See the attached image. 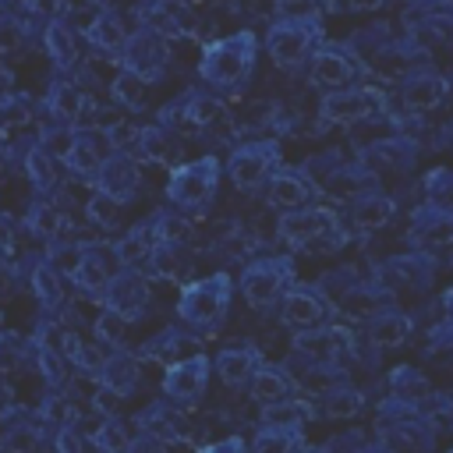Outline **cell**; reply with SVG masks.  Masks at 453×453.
Wrapping results in <instances>:
<instances>
[{"mask_svg":"<svg viewBox=\"0 0 453 453\" xmlns=\"http://www.w3.org/2000/svg\"><path fill=\"white\" fill-rule=\"evenodd\" d=\"M255 50H258V39L255 32L241 28L226 39H216L202 64H198V74L209 81V85H241L248 74H251V64H255Z\"/></svg>","mask_w":453,"mask_h":453,"instance_id":"1","label":"cell"},{"mask_svg":"<svg viewBox=\"0 0 453 453\" xmlns=\"http://www.w3.org/2000/svg\"><path fill=\"white\" fill-rule=\"evenodd\" d=\"M230 308V276L226 273H216L209 280H195V283H184L180 290V319L191 322V326H216Z\"/></svg>","mask_w":453,"mask_h":453,"instance_id":"2","label":"cell"},{"mask_svg":"<svg viewBox=\"0 0 453 453\" xmlns=\"http://www.w3.org/2000/svg\"><path fill=\"white\" fill-rule=\"evenodd\" d=\"M216 180H219V159L216 156H202L195 163H184L170 173L166 180V198L180 209H198L216 195Z\"/></svg>","mask_w":453,"mask_h":453,"instance_id":"3","label":"cell"},{"mask_svg":"<svg viewBox=\"0 0 453 453\" xmlns=\"http://www.w3.org/2000/svg\"><path fill=\"white\" fill-rule=\"evenodd\" d=\"M319 39H322V28H319V21L308 14V18H283L280 25H273L265 46H269V57H273L280 67H297V64L308 57L311 42H319Z\"/></svg>","mask_w":453,"mask_h":453,"instance_id":"4","label":"cell"},{"mask_svg":"<svg viewBox=\"0 0 453 453\" xmlns=\"http://www.w3.org/2000/svg\"><path fill=\"white\" fill-rule=\"evenodd\" d=\"M322 117L326 120H340V124H350V120H365V117H375V113H386V99L379 88H336L322 99Z\"/></svg>","mask_w":453,"mask_h":453,"instance_id":"5","label":"cell"},{"mask_svg":"<svg viewBox=\"0 0 453 453\" xmlns=\"http://www.w3.org/2000/svg\"><path fill=\"white\" fill-rule=\"evenodd\" d=\"M205 379H209V361L202 354H195V357H184V361L166 365L163 389H166V396L173 403H195L205 393Z\"/></svg>","mask_w":453,"mask_h":453,"instance_id":"6","label":"cell"},{"mask_svg":"<svg viewBox=\"0 0 453 453\" xmlns=\"http://www.w3.org/2000/svg\"><path fill=\"white\" fill-rule=\"evenodd\" d=\"M276 163V145L273 142H248L230 156V180L241 191H255L265 177V170Z\"/></svg>","mask_w":453,"mask_h":453,"instance_id":"7","label":"cell"},{"mask_svg":"<svg viewBox=\"0 0 453 453\" xmlns=\"http://www.w3.org/2000/svg\"><path fill=\"white\" fill-rule=\"evenodd\" d=\"M336 230V212L329 209H304V212H287L280 219V237L294 248H304V244H315L319 237L333 234Z\"/></svg>","mask_w":453,"mask_h":453,"instance_id":"8","label":"cell"},{"mask_svg":"<svg viewBox=\"0 0 453 453\" xmlns=\"http://www.w3.org/2000/svg\"><path fill=\"white\" fill-rule=\"evenodd\" d=\"M283 273H287V265H283L280 258H258V262L248 265L244 276H241L244 297H248L255 308L273 304V301L280 297V290H283Z\"/></svg>","mask_w":453,"mask_h":453,"instance_id":"9","label":"cell"},{"mask_svg":"<svg viewBox=\"0 0 453 453\" xmlns=\"http://www.w3.org/2000/svg\"><path fill=\"white\" fill-rule=\"evenodd\" d=\"M145 304H149V283H145V276H138V273H131V265H124V273L106 283V308L120 311L131 322V319L142 315Z\"/></svg>","mask_w":453,"mask_h":453,"instance_id":"10","label":"cell"},{"mask_svg":"<svg viewBox=\"0 0 453 453\" xmlns=\"http://www.w3.org/2000/svg\"><path fill=\"white\" fill-rule=\"evenodd\" d=\"M354 74H357V64H354V57H350L347 46H336V42L319 46V53L311 60V81L315 85L340 88V85L354 81Z\"/></svg>","mask_w":453,"mask_h":453,"instance_id":"11","label":"cell"},{"mask_svg":"<svg viewBox=\"0 0 453 453\" xmlns=\"http://www.w3.org/2000/svg\"><path fill=\"white\" fill-rule=\"evenodd\" d=\"M96 184L99 191L113 195L117 202H131L134 191H138V170H134V159L127 152H113L110 159H103V166L96 170Z\"/></svg>","mask_w":453,"mask_h":453,"instance_id":"12","label":"cell"},{"mask_svg":"<svg viewBox=\"0 0 453 453\" xmlns=\"http://www.w3.org/2000/svg\"><path fill=\"white\" fill-rule=\"evenodd\" d=\"M308 418H315V407H311L308 400H294V396H283V400H269V403L262 407V425H269V428L301 432Z\"/></svg>","mask_w":453,"mask_h":453,"instance_id":"13","label":"cell"},{"mask_svg":"<svg viewBox=\"0 0 453 453\" xmlns=\"http://www.w3.org/2000/svg\"><path fill=\"white\" fill-rule=\"evenodd\" d=\"M283 319L301 329H319L326 322V304L311 290H290L283 297Z\"/></svg>","mask_w":453,"mask_h":453,"instance_id":"14","label":"cell"},{"mask_svg":"<svg viewBox=\"0 0 453 453\" xmlns=\"http://www.w3.org/2000/svg\"><path fill=\"white\" fill-rule=\"evenodd\" d=\"M446 78H439V74H414L407 85H403V106L407 110H418V113H425V110H435L442 99H446Z\"/></svg>","mask_w":453,"mask_h":453,"instance_id":"15","label":"cell"},{"mask_svg":"<svg viewBox=\"0 0 453 453\" xmlns=\"http://www.w3.org/2000/svg\"><path fill=\"white\" fill-rule=\"evenodd\" d=\"M142 432L152 435L156 442H180L184 439V418L177 411H170V403H152L142 418H138Z\"/></svg>","mask_w":453,"mask_h":453,"instance_id":"16","label":"cell"},{"mask_svg":"<svg viewBox=\"0 0 453 453\" xmlns=\"http://www.w3.org/2000/svg\"><path fill=\"white\" fill-rule=\"evenodd\" d=\"M269 198H273V205H280V209H301V205L311 198V188H308V180H304L301 173H294V170H276L273 180H269Z\"/></svg>","mask_w":453,"mask_h":453,"instance_id":"17","label":"cell"},{"mask_svg":"<svg viewBox=\"0 0 453 453\" xmlns=\"http://www.w3.org/2000/svg\"><path fill=\"white\" fill-rule=\"evenodd\" d=\"M396 212V202L389 195H357L354 209H350V219L357 230H379L393 219Z\"/></svg>","mask_w":453,"mask_h":453,"instance_id":"18","label":"cell"},{"mask_svg":"<svg viewBox=\"0 0 453 453\" xmlns=\"http://www.w3.org/2000/svg\"><path fill=\"white\" fill-rule=\"evenodd\" d=\"M138 365H134V357L131 354H124V350H117L113 357H106V365H103V372H99V382L103 386H110L120 400L124 396H131L134 393V386H138Z\"/></svg>","mask_w":453,"mask_h":453,"instance_id":"19","label":"cell"},{"mask_svg":"<svg viewBox=\"0 0 453 453\" xmlns=\"http://www.w3.org/2000/svg\"><path fill=\"white\" fill-rule=\"evenodd\" d=\"M46 103H50V110H53L60 120H71V124L81 117V110H88V106H92V99H88L74 81H64V78L50 85Z\"/></svg>","mask_w":453,"mask_h":453,"instance_id":"20","label":"cell"},{"mask_svg":"<svg viewBox=\"0 0 453 453\" xmlns=\"http://www.w3.org/2000/svg\"><path fill=\"white\" fill-rule=\"evenodd\" d=\"M216 368H219L226 386H241L258 368V354H255V347H226V350H219Z\"/></svg>","mask_w":453,"mask_h":453,"instance_id":"21","label":"cell"},{"mask_svg":"<svg viewBox=\"0 0 453 453\" xmlns=\"http://www.w3.org/2000/svg\"><path fill=\"white\" fill-rule=\"evenodd\" d=\"M407 333H411V319L403 311H379L368 322V340L375 347H396L407 340Z\"/></svg>","mask_w":453,"mask_h":453,"instance_id":"22","label":"cell"},{"mask_svg":"<svg viewBox=\"0 0 453 453\" xmlns=\"http://www.w3.org/2000/svg\"><path fill=\"white\" fill-rule=\"evenodd\" d=\"M85 35H88V42L92 46H99V50H106V53H113V50H124L127 46V28H124V21L113 14V11H103L88 28H85Z\"/></svg>","mask_w":453,"mask_h":453,"instance_id":"23","label":"cell"},{"mask_svg":"<svg viewBox=\"0 0 453 453\" xmlns=\"http://www.w3.org/2000/svg\"><path fill=\"white\" fill-rule=\"evenodd\" d=\"M180 106H184L188 131H202V127L216 124V120L226 113V103H223L219 96H209V92H195V96H188Z\"/></svg>","mask_w":453,"mask_h":453,"instance_id":"24","label":"cell"},{"mask_svg":"<svg viewBox=\"0 0 453 453\" xmlns=\"http://www.w3.org/2000/svg\"><path fill=\"white\" fill-rule=\"evenodd\" d=\"M449 212L446 209H439V205H425V212L418 216V226L411 230V237L418 241V244H425V248H432V244H446L449 241Z\"/></svg>","mask_w":453,"mask_h":453,"instance_id":"25","label":"cell"},{"mask_svg":"<svg viewBox=\"0 0 453 453\" xmlns=\"http://www.w3.org/2000/svg\"><path fill=\"white\" fill-rule=\"evenodd\" d=\"M389 382H393V396H396V403H407V407H414V403H428V396H432V389H428V379L421 375V372H414V368H396L393 375H389Z\"/></svg>","mask_w":453,"mask_h":453,"instance_id":"26","label":"cell"},{"mask_svg":"<svg viewBox=\"0 0 453 453\" xmlns=\"http://www.w3.org/2000/svg\"><path fill=\"white\" fill-rule=\"evenodd\" d=\"M32 290H35L39 304L50 308V311L64 304V287H60V276H57V269L50 262H35L32 265Z\"/></svg>","mask_w":453,"mask_h":453,"instance_id":"27","label":"cell"},{"mask_svg":"<svg viewBox=\"0 0 453 453\" xmlns=\"http://www.w3.org/2000/svg\"><path fill=\"white\" fill-rule=\"evenodd\" d=\"M46 50H50V57H53V64L60 71H71L78 64V50H74V39H71L64 21H50L46 25Z\"/></svg>","mask_w":453,"mask_h":453,"instance_id":"28","label":"cell"},{"mask_svg":"<svg viewBox=\"0 0 453 453\" xmlns=\"http://www.w3.org/2000/svg\"><path fill=\"white\" fill-rule=\"evenodd\" d=\"M71 280L81 287V290H106V283H110V269H106V262L96 255V251H81V258H78V265L71 269Z\"/></svg>","mask_w":453,"mask_h":453,"instance_id":"29","label":"cell"},{"mask_svg":"<svg viewBox=\"0 0 453 453\" xmlns=\"http://www.w3.org/2000/svg\"><path fill=\"white\" fill-rule=\"evenodd\" d=\"M138 156L142 163H170V134L163 124H149L138 131Z\"/></svg>","mask_w":453,"mask_h":453,"instance_id":"30","label":"cell"},{"mask_svg":"<svg viewBox=\"0 0 453 453\" xmlns=\"http://www.w3.org/2000/svg\"><path fill=\"white\" fill-rule=\"evenodd\" d=\"M25 173H28V180L39 191H50L57 184V166H53L46 145H28V152H25Z\"/></svg>","mask_w":453,"mask_h":453,"instance_id":"31","label":"cell"},{"mask_svg":"<svg viewBox=\"0 0 453 453\" xmlns=\"http://www.w3.org/2000/svg\"><path fill=\"white\" fill-rule=\"evenodd\" d=\"M290 389H294V382L283 375V372H276V368H255L251 372V393L258 396V400H283V396H290Z\"/></svg>","mask_w":453,"mask_h":453,"instance_id":"32","label":"cell"},{"mask_svg":"<svg viewBox=\"0 0 453 453\" xmlns=\"http://www.w3.org/2000/svg\"><path fill=\"white\" fill-rule=\"evenodd\" d=\"M110 92H113V99L124 103L127 110H138L142 99H145V78H142L138 71H131V67H120V74L113 78Z\"/></svg>","mask_w":453,"mask_h":453,"instance_id":"33","label":"cell"},{"mask_svg":"<svg viewBox=\"0 0 453 453\" xmlns=\"http://www.w3.org/2000/svg\"><path fill=\"white\" fill-rule=\"evenodd\" d=\"M64 350H67V357L74 361V368H81V372L99 375V372H103V365H106V357H103L92 343H85L81 336H74V333H67V336H64Z\"/></svg>","mask_w":453,"mask_h":453,"instance_id":"34","label":"cell"},{"mask_svg":"<svg viewBox=\"0 0 453 453\" xmlns=\"http://www.w3.org/2000/svg\"><path fill=\"white\" fill-rule=\"evenodd\" d=\"M64 166H67V170H74V173H92V170H99V166H103V159H99L96 145L88 142V134H81V131H78V142H74V149L67 152Z\"/></svg>","mask_w":453,"mask_h":453,"instance_id":"35","label":"cell"},{"mask_svg":"<svg viewBox=\"0 0 453 453\" xmlns=\"http://www.w3.org/2000/svg\"><path fill=\"white\" fill-rule=\"evenodd\" d=\"M117 198L113 195H106V191H92L88 198H85V216L96 223V226H113L117 223Z\"/></svg>","mask_w":453,"mask_h":453,"instance_id":"36","label":"cell"},{"mask_svg":"<svg viewBox=\"0 0 453 453\" xmlns=\"http://www.w3.org/2000/svg\"><path fill=\"white\" fill-rule=\"evenodd\" d=\"M57 223H60V216H57V205H50V202H32L25 212V226H32V234H39V237L57 234L60 230Z\"/></svg>","mask_w":453,"mask_h":453,"instance_id":"37","label":"cell"},{"mask_svg":"<svg viewBox=\"0 0 453 453\" xmlns=\"http://www.w3.org/2000/svg\"><path fill=\"white\" fill-rule=\"evenodd\" d=\"M149 241H145V230L138 226V230H131V234H124L117 244H113V255H117V262L120 265H134L138 258H149Z\"/></svg>","mask_w":453,"mask_h":453,"instance_id":"38","label":"cell"},{"mask_svg":"<svg viewBox=\"0 0 453 453\" xmlns=\"http://www.w3.org/2000/svg\"><path fill=\"white\" fill-rule=\"evenodd\" d=\"M152 234H156L159 244H170V248H173V244H184V241L191 237V226H188V219H180V216H166V212H159Z\"/></svg>","mask_w":453,"mask_h":453,"instance_id":"39","label":"cell"},{"mask_svg":"<svg viewBox=\"0 0 453 453\" xmlns=\"http://www.w3.org/2000/svg\"><path fill=\"white\" fill-rule=\"evenodd\" d=\"M365 396L357 389H333L326 396V418H354L361 411Z\"/></svg>","mask_w":453,"mask_h":453,"instance_id":"40","label":"cell"},{"mask_svg":"<svg viewBox=\"0 0 453 453\" xmlns=\"http://www.w3.org/2000/svg\"><path fill=\"white\" fill-rule=\"evenodd\" d=\"M88 442L99 446V449H113V453L131 446V439H127V432H124V425H120L117 418H106V425H99V428L88 435Z\"/></svg>","mask_w":453,"mask_h":453,"instance_id":"41","label":"cell"},{"mask_svg":"<svg viewBox=\"0 0 453 453\" xmlns=\"http://www.w3.org/2000/svg\"><path fill=\"white\" fill-rule=\"evenodd\" d=\"M124 326H127V319H124L120 311L106 308V311H99V319H96V336H99V340L117 343V340L124 336Z\"/></svg>","mask_w":453,"mask_h":453,"instance_id":"42","label":"cell"},{"mask_svg":"<svg viewBox=\"0 0 453 453\" xmlns=\"http://www.w3.org/2000/svg\"><path fill=\"white\" fill-rule=\"evenodd\" d=\"M35 361H39V372H42V379H46V382H53V386H60V382H64V361H60V354H57V350H50V347H39V343H35Z\"/></svg>","mask_w":453,"mask_h":453,"instance_id":"43","label":"cell"},{"mask_svg":"<svg viewBox=\"0 0 453 453\" xmlns=\"http://www.w3.org/2000/svg\"><path fill=\"white\" fill-rule=\"evenodd\" d=\"M403 159H411V156H403L400 152V145L396 142H375L372 149H368V163H375V166H396V163H403Z\"/></svg>","mask_w":453,"mask_h":453,"instance_id":"44","label":"cell"},{"mask_svg":"<svg viewBox=\"0 0 453 453\" xmlns=\"http://www.w3.org/2000/svg\"><path fill=\"white\" fill-rule=\"evenodd\" d=\"M39 446V428L32 425H11V432L4 435V449H35Z\"/></svg>","mask_w":453,"mask_h":453,"instance_id":"45","label":"cell"},{"mask_svg":"<svg viewBox=\"0 0 453 453\" xmlns=\"http://www.w3.org/2000/svg\"><path fill=\"white\" fill-rule=\"evenodd\" d=\"M297 442H301V439H297V432L269 428V425H265V432H262V435H255V449H273V446L287 449V446H297Z\"/></svg>","mask_w":453,"mask_h":453,"instance_id":"46","label":"cell"},{"mask_svg":"<svg viewBox=\"0 0 453 453\" xmlns=\"http://www.w3.org/2000/svg\"><path fill=\"white\" fill-rule=\"evenodd\" d=\"M53 446L64 449V453H78L81 449V439L74 435V425H60L57 435H53Z\"/></svg>","mask_w":453,"mask_h":453,"instance_id":"47","label":"cell"},{"mask_svg":"<svg viewBox=\"0 0 453 453\" xmlns=\"http://www.w3.org/2000/svg\"><path fill=\"white\" fill-rule=\"evenodd\" d=\"M117 400H120V396H117L110 386H99V389H96V400H92V407H96L99 414L113 418V411H117Z\"/></svg>","mask_w":453,"mask_h":453,"instance_id":"48","label":"cell"},{"mask_svg":"<svg viewBox=\"0 0 453 453\" xmlns=\"http://www.w3.org/2000/svg\"><path fill=\"white\" fill-rule=\"evenodd\" d=\"M21 35H25V32H21V25H7V28H4V35H0V50H4V53H11V50L21 42Z\"/></svg>","mask_w":453,"mask_h":453,"instance_id":"49","label":"cell"}]
</instances>
